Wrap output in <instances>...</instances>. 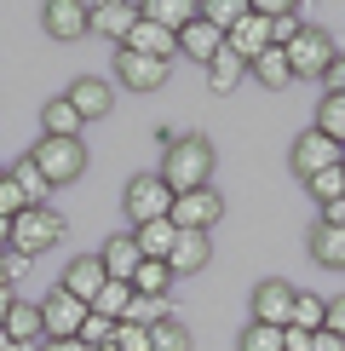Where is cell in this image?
Masks as SVG:
<instances>
[{
  "label": "cell",
  "instance_id": "obj_48",
  "mask_svg": "<svg viewBox=\"0 0 345 351\" xmlns=\"http://www.w3.org/2000/svg\"><path fill=\"white\" fill-rule=\"evenodd\" d=\"M0 351H40V346H23V340H6V334H0Z\"/></svg>",
  "mask_w": 345,
  "mask_h": 351
},
{
  "label": "cell",
  "instance_id": "obj_25",
  "mask_svg": "<svg viewBox=\"0 0 345 351\" xmlns=\"http://www.w3.org/2000/svg\"><path fill=\"white\" fill-rule=\"evenodd\" d=\"M0 334H6V340H23V346H40V340H47V323H40V305H23V300H18Z\"/></svg>",
  "mask_w": 345,
  "mask_h": 351
},
{
  "label": "cell",
  "instance_id": "obj_52",
  "mask_svg": "<svg viewBox=\"0 0 345 351\" xmlns=\"http://www.w3.org/2000/svg\"><path fill=\"white\" fill-rule=\"evenodd\" d=\"M0 173H6V167H0Z\"/></svg>",
  "mask_w": 345,
  "mask_h": 351
},
{
  "label": "cell",
  "instance_id": "obj_17",
  "mask_svg": "<svg viewBox=\"0 0 345 351\" xmlns=\"http://www.w3.org/2000/svg\"><path fill=\"white\" fill-rule=\"evenodd\" d=\"M225 47L236 52L242 64H253V58L265 52V47H277V40H270V18H259V12H248V18H242V23L230 29V35H225Z\"/></svg>",
  "mask_w": 345,
  "mask_h": 351
},
{
  "label": "cell",
  "instance_id": "obj_15",
  "mask_svg": "<svg viewBox=\"0 0 345 351\" xmlns=\"http://www.w3.org/2000/svg\"><path fill=\"white\" fill-rule=\"evenodd\" d=\"M179 52L190 58V64H201V69H207L213 58L225 52V29H213L207 18H196V23H184V29H179Z\"/></svg>",
  "mask_w": 345,
  "mask_h": 351
},
{
  "label": "cell",
  "instance_id": "obj_23",
  "mask_svg": "<svg viewBox=\"0 0 345 351\" xmlns=\"http://www.w3.org/2000/svg\"><path fill=\"white\" fill-rule=\"evenodd\" d=\"M6 173L23 184V202H29V208H52V184H47V173L35 167V156H18Z\"/></svg>",
  "mask_w": 345,
  "mask_h": 351
},
{
  "label": "cell",
  "instance_id": "obj_32",
  "mask_svg": "<svg viewBox=\"0 0 345 351\" xmlns=\"http://www.w3.org/2000/svg\"><path fill=\"white\" fill-rule=\"evenodd\" d=\"M121 323H138V328L167 323V300H162V294H133V305H127V317H121Z\"/></svg>",
  "mask_w": 345,
  "mask_h": 351
},
{
  "label": "cell",
  "instance_id": "obj_13",
  "mask_svg": "<svg viewBox=\"0 0 345 351\" xmlns=\"http://www.w3.org/2000/svg\"><path fill=\"white\" fill-rule=\"evenodd\" d=\"M69 104H75V115L81 121H104V115L115 110V86L104 81V75H81V81H69Z\"/></svg>",
  "mask_w": 345,
  "mask_h": 351
},
{
  "label": "cell",
  "instance_id": "obj_49",
  "mask_svg": "<svg viewBox=\"0 0 345 351\" xmlns=\"http://www.w3.org/2000/svg\"><path fill=\"white\" fill-rule=\"evenodd\" d=\"M0 247H12V219L0 213Z\"/></svg>",
  "mask_w": 345,
  "mask_h": 351
},
{
  "label": "cell",
  "instance_id": "obj_12",
  "mask_svg": "<svg viewBox=\"0 0 345 351\" xmlns=\"http://www.w3.org/2000/svg\"><path fill=\"white\" fill-rule=\"evenodd\" d=\"M86 6H92V35L115 40V47H121V40L133 35V23L144 18L138 0H86Z\"/></svg>",
  "mask_w": 345,
  "mask_h": 351
},
{
  "label": "cell",
  "instance_id": "obj_22",
  "mask_svg": "<svg viewBox=\"0 0 345 351\" xmlns=\"http://www.w3.org/2000/svg\"><path fill=\"white\" fill-rule=\"evenodd\" d=\"M248 75L259 81V86H270V93H277V86H294V64H288V47H265L248 64Z\"/></svg>",
  "mask_w": 345,
  "mask_h": 351
},
{
  "label": "cell",
  "instance_id": "obj_6",
  "mask_svg": "<svg viewBox=\"0 0 345 351\" xmlns=\"http://www.w3.org/2000/svg\"><path fill=\"white\" fill-rule=\"evenodd\" d=\"M121 208L133 225H155V219H172V190L162 184V173H138L133 184H127Z\"/></svg>",
  "mask_w": 345,
  "mask_h": 351
},
{
  "label": "cell",
  "instance_id": "obj_44",
  "mask_svg": "<svg viewBox=\"0 0 345 351\" xmlns=\"http://www.w3.org/2000/svg\"><path fill=\"white\" fill-rule=\"evenodd\" d=\"M316 225H340V230H345V196H340V202H328V208L316 213Z\"/></svg>",
  "mask_w": 345,
  "mask_h": 351
},
{
  "label": "cell",
  "instance_id": "obj_33",
  "mask_svg": "<svg viewBox=\"0 0 345 351\" xmlns=\"http://www.w3.org/2000/svg\"><path fill=\"white\" fill-rule=\"evenodd\" d=\"M201 18H207L213 29H225V35H230V29L248 18V0H201Z\"/></svg>",
  "mask_w": 345,
  "mask_h": 351
},
{
  "label": "cell",
  "instance_id": "obj_11",
  "mask_svg": "<svg viewBox=\"0 0 345 351\" xmlns=\"http://www.w3.org/2000/svg\"><path fill=\"white\" fill-rule=\"evenodd\" d=\"M294 282H282V276H265V282L253 288V323H270V328H288V317H294Z\"/></svg>",
  "mask_w": 345,
  "mask_h": 351
},
{
  "label": "cell",
  "instance_id": "obj_21",
  "mask_svg": "<svg viewBox=\"0 0 345 351\" xmlns=\"http://www.w3.org/2000/svg\"><path fill=\"white\" fill-rule=\"evenodd\" d=\"M81 127H86V121L75 115V104H69L64 93L40 104V133H47V138H81Z\"/></svg>",
  "mask_w": 345,
  "mask_h": 351
},
{
  "label": "cell",
  "instance_id": "obj_10",
  "mask_svg": "<svg viewBox=\"0 0 345 351\" xmlns=\"http://www.w3.org/2000/svg\"><path fill=\"white\" fill-rule=\"evenodd\" d=\"M40 23H47L52 40H81V35H92V6L86 0H47Z\"/></svg>",
  "mask_w": 345,
  "mask_h": 351
},
{
  "label": "cell",
  "instance_id": "obj_18",
  "mask_svg": "<svg viewBox=\"0 0 345 351\" xmlns=\"http://www.w3.org/2000/svg\"><path fill=\"white\" fill-rule=\"evenodd\" d=\"M121 47H133V52H144V58H162V64H172V58H179V35H172V29H162V23H150V18H138L133 35H127Z\"/></svg>",
  "mask_w": 345,
  "mask_h": 351
},
{
  "label": "cell",
  "instance_id": "obj_39",
  "mask_svg": "<svg viewBox=\"0 0 345 351\" xmlns=\"http://www.w3.org/2000/svg\"><path fill=\"white\" fill-rule=\"evenodd\" d=\"M115 351H150V328L121 323V328H115Z\"/></svg>",
  "mask_w": 345,
  "mask_h": 351
},
{
  "label": "cell",
  "instance_id": "obj_31",
  "mask_svg": "<svg viewBox=\"0 0 345 351\" xmlns=\"http://www.w3.org/2000/svg\"><path fill=\"white\" fill-rule=\"evenodd\" d=\"M172 282H179V276L167 271V259H144V265L133 271V294H162V300H167Z\"/></svg>",
  "mask_w": 345,
  "mask_h": 351
},
{
  "label": "cell",
  "instance_id": "obj_36",
  "mask_svg": "<svg viewBox=\"0 0 345 351\" xmlns=\"http://www.w3.org/2000/svg\"><path fill=\"white\" fill-rule=\"evenodd\" d=\"M236 351H282V328L248 323V328H242V340H236Z\"/></svg>",
  "mask_w": 345,
  "mask_h": 351
},
{
  "label": "cell",
  "instance_id": "obj_38",
  "mask_svg": "<svg viewBox=\"0 0 345 351\" xmlns=\"http://www.w3.org/2000/svg\"><path fill=\"white\" fill-rule=\"evenodd\" d=\"M23 208H29V202H23V184L12 179V173H0V213H6V219H18Z\"/></svg>",
  "mask_w": 345,
  "mask_h": 351
},
{
  "label": "cell",
  "instance_id": "obj_20",
  "mask_svg": "<svg viewBox=\"0 0 345 351\" xmlns=\"http://www.w3.org/2000/svg\"><path fill=\"white\" fill-rule=\"evenodd\" d=\"M138 12H144L150 23H162V29H172V35H179L184 23L201 18V0H138Z\"/></svg>",
  "mask_w": 345,
  "mask_h": 351
},
{
  "label": "cell",
  "instance_id": "obj_46",
  "mask_svg": "<svg viewBox=\"0 0 345 351\" xmlns=\"http://www.w3.org/2000/svg\"><path fill=\"white\" fill-rule=\"evenodd\" d=\"M40 351H92V346H81V340H40Z\"/></svg>",
  "mask_w": 345,
  "mask_h": 351
},
{
  "label": "cell",
  "instance_id": "obj_29",
  "mask_svg": "<svg viewBox=\"0 0 345 351\" xmlns=\"http://www.w3.org/2000/svg\"><path fill=\"white\" fill-rule=\"evenodd\" d=\"M322 323H328V300H322V294H305V288H299V294H294V317H288V328L316 334Z\"/></svg>",
  "mask_w": 345,
  "mask_h": 351
},
{
  "label": "cell",
  "instance_id": "obj_1",
  "mask_svg": "<svg viewBox=\"0 0 345 351\" xmlns=\"http://www.w3.org/2000/svg\"><path fill=\"white\" fill-rule=\"evenodd\" d=\"M213 162H219V150H213L207 133H179L162 150V184L172 196H184V190H207L213 184Z\"/></svg>",
  "mask_w": 345,
  "mask_h": 351
},
{
  "label": "cell",
  "instance_id": "obj_43",
  "mask_svg": "<svg viewBox=\"0 0 345 351\" xmlns=\"http://www.w3.org/2000/svg\"><path fill=\"white\" fill-rule=\"evenodd\" d=\"M311 351H345V340H340L334 328H316V334H311Z\"/></svg>",
  "mask_w": 345,
  "mask_h": 351
},
{
  "label": "cell",
  "instance_id": "obj_24",
  "mask_svg": "<svg viewBox=\"0 0 345 351\" xmlns=\"http://www.w3.org/2000/svg\"><path fill=\"white\" fill-rule=\"evenodd\" d=\"M311 259L322 271H345V230L340 225H316L311 230Z\"/></svg>",
  "mask_w": 345,
  "mask_h": 351
},
{
  "label": "cell",
  "instance_id": "obj_26",
  "mask_svg": "<svg viewBox=\"0 0 345 351\" xmlns=\"http://www.w3.org/2000/svg\"><path fill=\"white\" fill-rule=\"evenodd\" d=\"M133 242H138V254H144V259H167V254H172V242H179V225H172V219L138 225V230H133Z\"/></svg>",
  "mask_w": 345,
  "mask_h": 351
},
{
  "label": "cell",
  "instance_id": "obj_41",
  "mask_svg": "<svg viewBox=\"0 0 345 351\" xmlns=\"http://www.w3.org/2000/svg\"><path fill=\"white\" fill-rule=\"evenodd\" d=\"M248 12H259V18H288V12H299V0H248Z\"/></svg>",
  "mask_w": 345,
  "mask_h": 351
},
{
  "label": "cell",
  "instance_id": "obj_35",
  "mask_svg": "<svg viewBox=\"0 0 345 351\" xmlns=\"http://www.w3.org/2000/svg\"><path fill=\"white\" fill-rule=\"evenodd\" d=\"M150 351H190V328L172 323V317H167V323H155L150 328Z\"/></svg>",
  "mask_w": 345,
  "mask_h": 351
},
{
  "label": "cell",
  "instance_id": "obj_19",
  "mask_svg": "<svg viewBox=\"0 0 345 351\" xmlns=\"http://www.w3.org/2000/svg\"><path fill=\"white\" fill-rule=\"evenodd\" d=\"M98 259H104V271H110V276H121V282H133V271L144 265V254H138L133 230H121V237H110L104 247H98Z\"/></svg>",
  "mask_w": 345,
  "mask_h": 351
},
{
  "label": "cell",
  "instance_id": "obj_16",
  "mask_svg": "<svg viewBox=\"0 0 345 351\" xmlns=\"http://www.w3.org/2000/svg\"><path fill=\"white\" fill-rule=\"evenodd\" d=\"M104 282H110L104 259H98V254H81V259H69V271H64V282H58V288H69L75 300H86V305H92Z\"/></svg>",
  "mask_w": 345,
  "mask_h": 351
},
{
  "label": "cell",
  "instance_id": "obj_9",
  "mask_svg": "<svg viewBox=\"0 0 345 351\" xmlns=\"http://www.w3.org/2000/svg\"><path fill=\"white\" fill-rule=\"evenodd\" d=\"M225 219V196L219 190H184V196H172V225L179 230H213Z\"/></svg>",
  "mask_w": 345,
  "mask_h": 351
},
{
  "label": "cell",
  "instance_id": "obj_47",
  "mask_svg": "<svg viewBox=\"0 0 345 351\" xmlns=\"http://www.w3.org/2000/svg\"><path fill=\"white\" fill-rule=\"evenodd\" d=\"M12 305H18V294H12V288H0V328H6V317H12Z\"/></svg>",
  "mask_w": 345,
  "mask_h": 351
},
{
  "label": "cell",
  "instance_id": "obj_51",
  "mask_svg": "<svg viewBox=\"0 0 345 351\" xmlns=\"http://www.w3.org/2000/svg\"><path fill=\"white\" fill-rule=\"evenodd\" d=\"M98 351H115V346H98Z\"/></svg>",
  "mask_w": 345,
  "mask_h": 351
},
{
  "label": "cell",
  "instance_id": "obj_50",
  "mask_svg": "<svg viewBox=\"0 0 345 351\" xmlns=\"http://www.w3.org/2000/svg\"><path fill=\"white\" fill-rule=\"evenodd\" d=\"M6 254H12V247H0V288H12V276H6Z\"/></svg>",
  "mask_w": 345,
  "mask_h": 351
},
{
  "label": "cell",
  "instance_id": "obj_27",
  "mask_svg": "<svg viewBox=\"0 0 345 351\" xmlns=\"http://www.w3.org/2000/svg\"><path fill=\"white\" fill-rule=\"evenodd\" d=\"M242 81H248V64H242V58L225 47V52H219V58L207 64V86H213V93H236Z\"/></svg>",
  "mask_w": 345,
  "mask_h": 351
},
{
  "label": "cell",
  "instance_id": "obj_40",
  "mask_svg": "<svg viewBox=\"0 0 345 351\" xmlns=\"http://www.w3.org/2000/svg\"><path fill=\"white\" fill-rule=\"evenodd\" d=\"M299 29H305V23H299V12H288V18H277V23H270V40H277V47H294V40H299Z\"/></svg>",
  "mask_w": 345,
  "mask_h": 351
},
{
  "label": "cell",
  "instance_id": "obj_30",
  "mask_svg": "<svg viewBox=\"0 0 345 351\" xmlns=\"http://www.w3.org/2000/svg\"><path fill=\"white\" fill-rule=\"evenodd\" d=\"M316 133H328L334 144H345V93H322L316 98Z\"/></svg>",
  "mask_w": 345,
  "mask_h": 351
},
{
  "label": "cell",
  "instance_id": "obj_34",
  "mask_svg": "<svg viewBox=\"0 0 345 351\" xmlns=\"http://www.w3.org/2000/svg\"><path fill=\"white\" fill-rule=\"evenodd\" d=\"M305 190L316 196V208L340 202V196H345V167H328V173H316V179H305Z\"/></svg>",
  "mask_w": 345,
  "mask_h": 351
},
{
  "label": "cell",
  "instance_id": "obj_14",
  "mask_svg": "<svg viewBox=\"0 0 345 351\" xmlns=\"http://www.w3.org/2000/svg\"><path fill=\"white\" fill-rule=\"evenodd\" d=\"M207 259H213V237L207 230H179V242H172V254H167V271L172 276H201Z\"/></svg>",
  "mask_w": 345,
  "mask_h": 351
},
{
  "label": "cell",
  "instance_id": "obj_5",
  "mask_svg": "<svg viewBox=\"0 0 345 351\" xmlns=\"http://www.w3.org/2000/svg\"><path fill=\"white\" fill-rule=\"evenodd\" d=\"M288 167H294L299 184H305V179H316V173H328V167H345V144H334L328 133L305 127V133L294 138V150H288Z\"/></svg>",
  "mask_w": 345,
  "mask_h": 351
},
{
  "label": "cell",
  "instance_id": "obj_2",
  "mask_svg": "<svg viewBox=\"0 0 345 351\" xmlns=\"http://www.w3.org/2000/svg\"><path fill=\"white\" fill-rule=\"evenodd\" d=\"M58 242H64V213L58 208H23L12 219V254L40 259V254H52Z\"/></svg>",
  "mask_w": 345,
  "mask_h": 351
},
{
  "label": "cell",
  "instance_id": "obj_42",
  "mask_svg": "<svg viewBox=\"0 0 345 351\" xmlns=\"http://www.w3.org/2000/svg\"><path fill=\"white\" fill-rule=\"evenodd\" d=\"M322 328H334L340 340H345V294H334V300H328V323H322Z\"/></svg>",
  "mask_w": 345,
  "mask_h": 351
},
{
  "label": "cell",
  "instance_id": "obj_4",
  "mask_svg": "<svg viewBox=\"0 0 345 351\" xmlns=\"http://www.w3.org/2000/svg\"><path fill=\"white\" fill-rule=\"evenodd\" d=\"M334 58H340L334 35H328V29H316V23H305V29H299V40L288 47V64H294V81H322Z\"/></svg>",
  "mask_w": 345,
  "mask_h": 351
},
{
  "label": "cell",
  "instance_id": "obj_8",
  "mask_svg": "<svg viewBox=\"0 0 345 351\" xmlns=\"http://www.w3.org/2000/svg\"><path fill=\"white\" fill-rule=\"evenodd\" d=\"M167 69H172V64H162V58H144V52H133V47H115V81H121L127 93H162V86H167Z\"/></svg>",
  "mask_w": 345,
  "mask_h": 351
},
{
  "label": "cell",
  "instance_id": "obj_7",
  "mask_svg": "<svg viewBox=\"0 0 345 351\" xmlns=\"http://www.w3.org/2000/svg\"><path fill=\"white\" fill-rule=\"evenodd\" d=\"M92 317V305L75 300L69 288H52L40 300V323H47V340H81V323Z\"/></svg>",
  "mask_w": 345,
  "mask_h": 351
},
{
  "label": "cell",
  "instance_id": "obj_28",
  "mask_svg": "<svg viewBox=\"0 0 345 351\" xmlns=\"http://www.w3.org/2000/svg\"><path fill=\"white\" fill-rule=\"evenodd\" d=\"M127 305H133V282H121V276H110V282L98 288L92 311H98V317H110V323H121V317H127Z\"/></svg>",
  "mask_w": 345,
  "mask_h": 351
},
{
  "label": "cell",
  "instance_id": "obj_37",
  "mask_svg": "<svg viewBox=\"0 0 345 351\" xmlns=\"http://www.w3.org/2000/svg\"><path fill=\"white\" fill-rule=\"evenodd\" d=\"M115 328H121V323H110V317L92 311V317L81 323V346H92V351H98V346H115Z\"/></svg>",
  "mask_w": 345,
  "mask_h": 351
},
{
  "label": "cell",
  "instance_id": "obj_3",
  "mask_svg": "<svg viewBox=\"0 0 345 351\" xmlns=\"http://www.w3.org/2000/svg\"><path fill=\"white\" fill-rule=\"evenodd\" d=\"M29 156H35V167L47 173L52 190H58V184H75L81 173H86V144H81V138H40Z\"/></svg>",
  "mask_w": 345,
  "mask_h": 351
},
{
  "label": "cell",
  "instance_id": "obj_45",
  "mask_svg": "<svg viewBox=\"0 0 345 351\" xmlns=\"http://www.w3.org/2000/svg\"><path fill=\"white\" fill-rule=\"evenodd\" d=\"M322 86H328V93H345V58H334V64H328V75H322Z\"/></svg>",
  "mask_w": 345,
  "mask_h": 351
}]
</instances>
